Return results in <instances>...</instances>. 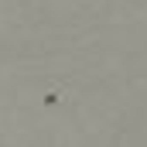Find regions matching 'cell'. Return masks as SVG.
<instances>
[{
    "mask_svg": "<svg viewBox=\"0 0 147 147\" xmlns=\"http://www.w3.org/2000/svg\"><path fill=\"white\" fill-rule=\"evenodd\" d=\"M65 99H69V89L65 86H55V89H48V92H41V106L45 110H58V106H65Z\"/></svg>",
    "mask_w": 147,
    "mask_h": 147,
    "instance_id": "obj_1",
    "label": "cell"
}]
</instances>
